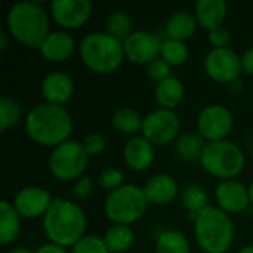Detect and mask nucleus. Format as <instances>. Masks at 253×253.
<instances>
[{
    "label": "nucleus",
    "instance_id": "nucleus-20",
    "mask_svg": "<svg viewBox=\"0 0 253 253\" xmlns=\"http://www.w3.org/2000/svg\"><path fill=\"white\" fill-rule=\"evenodd\" d=\"M197 24L206 30L221 27L227 16V3L224 0H199L194 6Z\"/></svg>",
    "mask_w": 253,
    "mask_h": 253
},
{
    "label": "nucleus",
    "instance_id": "nucleus-31",
    "mask_svg": "<svg viewBox=\"0 0 253 253\" xmlns=\"http://www.w3.org/2000/svg\"><path fill=\"white\" fill-rule=\"evenodd\" d=\"M19 119H21L19 104L10 96H3L0 99V130L13 127L19 122Z\"/></svg>",
    "mask_w": 253,
    "mask_h": 253
},
{
    "label": "nucleus",
    "instance_id": "nucleus-8",
    "mask_svg": "<svg viewBox=\"0 0 253 253\" xmlns=\"http://www.w3.org/2000/svg\"><path fill=\"white\" fill-rule=\"evenodd\" d=\"M89 156L83 148L82 142L65 141L55 147L49 157V169L59 181H71L84 172Z\"/></svg>",
    "mask_w": 253,
    "mask_h": 253
},
{
    "label": "nucleus",
    "instance_id": "nucleus-22",
    "mask_svg": "<svg viewBox=\"0 0 253 253\" xmlns=\"http://www.w3.org/2000/svg\"><path fill=\"white\" fill-rule=\"evenodd\" d=\"M185 93L184 84L179 79L169 77L156 86V101L162 108L173 110L182 101Z\"/></svg>",
    "mask_w": 253,
    "mask_h": 253
},
{
    "label": "nucleus",
    "instance_id": "nucleus-18",
    "mask_svg": "<svg viewBox=\"0 0 253 253\" xmlns=\"http://www.w3.org/2000/svg\"><path fill=\"white\" fill-rule=\"evenodd\" d=\"M74 39L65 31H52L40 44V53L44 59L52 62H61L71 56L74 52Z\"/></svg>",
    "mask_w": 253,
    "mask_h": 253
},
{
    "label": "nucleus",
    "instance_id": "nucleus-41",
    "mask_svg": "<svg viewBox=\"0 0 253 253\" xmlns=\"http://www.w3.org/2000/svg\"><path fill=\"white\" fill-rule=\"evenodd\" d=\"M9 253H33L30 249H27V248H15V249H12Z\"/></svg>",
    "mask_w": 253,
    "mask_h": 253
},
{
    "label": "nucleus",
    "instance_id": "nucleus-4",
    "mask_svg": "<svg viewBox=\"0 0 253 253\" xmlns=\"http://www.w3.org/2000/svg\"><path fill=\"white\" fill-rule=\"evenodd\" d=\"M194 234L206 253H225L234 240V225L227 212L206 206L194 218Z\"/></svg>",
    "mask_w": 253,
    "mask_h": 253
},
{
    "label": "nucleus",
    "instance_id": "nucleus-16",
    "mask_svg": "<svg viewBox=\"0 0 253 253\" xmlns=\"http://www.w3.org/2000/svg\"><path fill=\"white\" fill-rule=\"evenodd\" d=\"M74 92V83L71 77L62 71L49 73L42 82V95L49 104L62 105Z\"/></svg>",
    "mask_w": 253,
    "mask_h": 253
},
{
    "label": "nucleus",
    "instance_id": "nucleus-34",
    "mask_svg": "<svg viewBox=\"0 0 253 253\" xmlns=\"http://www.w3.org/2000/svg\"><path fill=\"white\" fill-rule=\"evenodd\" d=\"M123 182V173L119 169H107L98 176V185L104 190L114 191L122 187Z\"/></svg>",
    "mask_w": 253,
    "mask_h": 253
},
{
    "label": "nucleus",
    "instance_id": "nucleus-11",
    "mask_svg": "<svg viewBox=\"0 0 253 253\" xmlns=\"http://www.w3.org/2000/svg\"><path fill=\"white\" fill-rule=\"evenodd\" d=\"M205 70L212 80L218 83H230L236 82L242 73V61L230 47L212 49L205 58Z\"/></svg>",
    "mask_w": 253,
    "mask_h": 253
},
{
    "label": "nucleus",
    "instance_id": "nucleus-21",
    "mask_svg": "<svg viewBox=\"0 0 253 253\" xmlns=\"http://www.w3.org/2000/svg\"><path fill=\"white\" fill-rule=\"evenodd\" d=\"M21 215L15 209L13 203L3 200L0 203V243H12L21 230Z\"/></svg>",
    "mask_w": 253,
    "mask_h": 253
},
{
    "label": "nucleus",
    "instance_id": "nucleus-5",
    "mask_svg": "<svg viewBox=\"0 0 253 253\" xmlns=\"http://www.w3.org/2000/svg\"><path fill=\"white\" fill-rule=\"evenodd\" d=\"M80 56L92 71L108 74L123 61V43L105 31L89 33L80 43Z\"/></svg>",
    "mask_w": 253,
    "mask_h": 253
},
{
    "label": "nucleus",
    "instance_id": "nucleus-23",
    "mask_svg": "<svg viewBox=\"0 0 253 253\" xmlns=\"http://www.w3.org/2000/svg\"><path fill=\"white\" fill-rule=\"evenodd\" d=\"M196 25H197L196 16H193L190 12L181 10V12L173 13L169 18V21L166 24V33H168L169 39L184 42L194 34Z\"/></svg>",
    "mask_w": 253,
    "mask_h": 253
},
{
    "label": "nucleus",
    "instance_id": "nucleus-3",
    "mask_svg": "<svg viewBox=\"0 0 253 253\" xmlns=\"http://www.w3.org/2000/svg\"><path fill=\"white\" fill-rule=\"evenodd\" d=\"M13 39L30 47H40L49 36V18L44 9L34 1L15 3L6 18Z\"/></svg>",
    "mask_w": 253,
    "mask_h": 253
},
{
    "label": "nucleus",
    "instance_id": "nucleus-35",
    "mask_svg": "<svg viewBox=\"0 0 253 253\" xmlns=\"http://www.w3.org/2000/svg\"><path fill=\"white\" fill-rule=\"evenodd\" d=\"M83 148L87 153V156H99L105 150V139L99 133H89L83 139Z\"/></svg>",
    "mask_w": 253,
    "mask_h": 253
},
{
    "label": "nucleus",
    "instance_id": "nucleus-10",
    "mask_svg": "<svg viewBox=\"0 0 253 253\" xmlns=\"http://www.w3.org/2000/svg\"><path fill=\"white\" fill-rule=\"evenodd\" d=\"M234 125L233 114L228 108L219 104L208 105L197 119V130L203 139L209 142L224 141L230 135Z\"/></svg>",
    "mask_w": 253,
    "mask_h": 253
},
{
    "label": "nucleus",
    "instance_id": "nucleus-29",
    "mask_svg": "<svg viewBox=\"0 0 253 253\" xmlns=\"http://www.w3.org/2000/svg\"><path fill=\"white\" fill-rule=\"evenodd\" d=\"M182 205L187 209L188 215H191V218L194 219L196 215L205 209L209 202V196L206 193V190L202 185H188L184 191H182Z\"/></svg>",
    "mask_w": 253,
    "mask_h": 253
},
{
    "label": "nucleus",
    "instance_id": "nucleus-26",
    "mask_svg": "<svg viewBox=\"0 0 253 253\" xmlns=\"http://www.w3.org/2000/svg\"><path fill=\"white\" fill-rule=\"evenodd\" d=\"M111 122H113V126L119 132L127 133V135L142 130V125H144V119L141 117V114L136 110L129 108V107H123L114 111Z\"/></svg>",
    "mask_w": 253,
    "mask_h": 253
},
{
    "label": "nucleus",
    "instance_id": "nucleus-19",
    "mask_svg": "<svg viewBox=\"0 0 253 253\" xmlns=\"http://www.w3.org/2000/svg\"><path fill=\"white\" fill-rule=\"evenodd\" d=\"M144 194L148 203L153 205H168L170 203L178 194V184L176 181L166 173L154 175L145 185Z\"/></svg>",
    "mask_w": 253,
    "mask_h": 253
},
{
    "label": "nucleus",
    "instance_id": "nucleus-12",
    "mask_svg": "<svg viewBox=\"0 0 253 253\" xmlns=\"http://www.w3.org/2000/svg\"><path fill=\"white\" fill-rule=\"evenodd\" d=\"M160 49V40L150 31H133L123 42L125 56L135 64H151L157 59Z\"/></svg>",
    "mask_w": 253,
    "mask_h": 253
},
{
    "label": "nucleus",
    "instance_id": "nucleus-24",
    "mask_svg": "<svg viewBox=\"0 0 253 253\" xmlns=\"http://www.w3.org/2000/svg\"><path fill=\"white\" fill-rule=\"evenodd\" d=\"M206 144L205 139L197 133H184L175 142V150L179 159L184 162H200Z\"/></svg>",
    "mask_w": 253,
    "mask_h": 253
},
{
    "label": "nucleus",
    "instance_id": "nucleus-13",
    "mask_svg": "<svg viewBox=\"0 0 253 253\" xmlns=\"http://www.w3.org/2000/svg\"><path fill=\"white\" fill-rule=\"evenodd\" d=\"M92 4L89 0H53L50 13L53 19L65 28H79L90 16Z\"/></svg>",
    "mask_w": 253,
    "mask_h": 253
},
{
    "label": "nucleus",
    "instance_id": "nucleus-37",
    "mask_svg": "<svg viewBox=\"0 0 253 253\" xmlns=\"http://www.w3.org/2000/svg\"><path fill=\"white\" fill-rule=\"evenodd\" d=\"M92 190H93V182H92V179L87 178V176H83V178H80V179L76 182V185H74V196H76L77 199H86V197L92 193Z\"/></svg>",
    "mask_w": 253,
    "mask_h": 253
},
{
    "label": "nucleus",
    "instance_id": "nucleus-43",
    "mask_svg": "<svg viewBox=\"0 0 253 253\" xmlns=\"http://www.w3.org/2000/svg\"><path fill=\"white\" fill-rule=\"evenodd\" d=\"M249 197H251V203L253 205V181L252 184L249 185Z\"/></svg>",
    "mask_w": 253,
    "mask_h": 253
},
{
    "label": "nucleus",
    "instance_id": "nucleus-28",
    "mask_svg": "<svg viewBox=\"0 0 253 253\" xmlns=\"http://www.w3.org/2000/svg\"><path fill=\"white\" fill-rule=\"evenodd\" d=\"M133 21L126 12H113L105 19V33L122 43L133 33Z\"/></svg>",
    "mask_w": 253,
    "mask_h": 253
},
{
    "label": "nucleus",
    "instance_id": "nucleus-9",
    "mask_svg": "<svg viewBox=\"0 0 253 253\" xmlns=\"http://www.w3.org/2000/svg\"><path fill=\"white\" fill-rule=\"evenodd\" d=\"M179 127L181 122L173 110L159 108L144 117L142 136L153 145H165L178 136Z\"/></svg>",
    "mask_w": 253,
    "mask_h": 253
},
{
    "label": "nucleus",
    "instance_id": "nucleus-7",
    "mask_svg": "<svg viewBox=\"0 0 253 253\" xmlns=\"http://www.w3.org/2000/svg\"><path fill=\"white\" fill-rule=\"evenodd\" d=\"M200 163L211 175L227 181L237 176L243 170L246 159L237 144L224 139L208 142Z\"/></svg>",
    "mask_w": 253,
    "mask_h": 253
},
{
    "label": "nucleus",
    "instance_id": "nucleus-1",
    "mask_svg": "<svg viewBox=\"0 0 253 253\" xmlns=\"http://www.w3.org/2000/svg\"><path fill=\"white\" fill-rule=\"evenodd\" d=\"M25 130L36 144L58 147L68 141L73 130V120L61 105L44 102L30 110L25 119Z\"/></svg>",
    "mask_w": 253,
    "mask_h": 253
},
{
    "label": "nucleus",
    "instance_id": "nucleus-15",
    "mask_svg": "<svg viewBox=\"0 0 253 253\" xmlns=\"http://www.w3.org/2000/svg\"><path fill=\"white\" fill-rule=\"evenodd\" d=\"M215 199L219 209L227 213H240L246 211L251 203L249 190L242 182L234 179L222 181L215 191Z\"/></svg>",
    "mask_w": 253,
    "mask_h": 253
},
{
    "label": "nucleus",
    "instance_id": "nucleus-38",
    "mask_svg": "<svg viewBox=\"0 0 253 253\" xmlns=\"http://www.w3.org/2000/svg\"><path fill=\"white\" fill-rule=\"evenodd\" d=\"M240 61H242V71H245L249 76H253V47L248 49L240 56Z\"/></svg>",
    "mask_w": 253,
    "mask_h": 253
},
{
    "label": "nucleus",
    "instance_id": "nucleus-30",
    "mask_svg": "<svg viewBox=\"0 0 253 253\" xmlns=\"http://www.w3.org/2000/svg\"><path fill=\"white\" fill-rule=\"evenodd\" d=\"M160 55L169 65H181L188 59V47L184 42L168 39L162 42Z\"/></svg>",
    "mask_w": 253,
    "mask_h": 253
},
{
    "label": "nucleus",
    "instance_id": "nucleus-33",
    "mask_svg": "<svg viewBox=\"0 0 253 253\" xmlns=\"http://www.w3.org/2000/svg\"><path fill=\"white\" fill-rule=\"evenodd\" d=\"M147 73H148L150 79H151L153 82H157V83H160V82H163V80L172 77V76H170V73H172L170 65H169L163 58H157V59H154L151 64H148Z\"/></svg>",
    "mask_w": 253,
    "mask_h": 253
},
{
    "label": "nucleus",
    "instance_id": "nucleus-36",
    "mask_svg": "<svg viewBox=\"0 0 253 253\" xmlns=\"http://www.w3.org/2000/svg\"><path fill=\"white\" fill-rule=\"evenodd\" d=\"M230 39H231L230 31L222 25L209 31V42L215 46V49L227 47L228 43H230Z\"/></svg>",
    "mask_w": 253,
    "mask_h": 253
},
{
    "label": "nucleus",
    "instance_id": "nucleus-32",
    "mask_svg": "<svg viewBox=\"0 0 253 253\" xmlns=\"http://www.w3.org/2000/svg\"><path fill=\"white\" fill-rule=\"evenodd\" d=\"M71 253H110V251L107 249L102 237L84 236L73 246Z\"/></svg>",
    "mask_w": 253,
    "mask_h": 253
},
{
    "label": "nucleus",
    "instance_id": "nucleus-6",
    "mask_svg": "<svg viewBox=\"0 0 253 253\" xmlns=\"http://www.w3.org/2000/svg\"><path fill=\"white\" fill-rule=\"evenodd\" d=\"M147 199L144 190L138 185L127 184L110 191L105 199L104 211L110 221L120 225H129L141 219L147 211Z\"/></svg>",
    "mask_w": 253,
    "mask_h": 253
},
{
    "label": "nucleus",
    "instance_id": "nucleus-14",
    "mask_svg": "<svg viewBox=\"0 0 253 253\" xmlns=\"http://www.w3.org/2000/svg\"><path fill=\"white\" fill-rule=\"evenodd\" d=\"M52 202L49 191L40 187H25L15 196L13 206L24 218H37L42 215L44 216Z\"/></svg>",
    "mask_w": 253,
    "mask_h": 253
},
{
    "label": "nucleus",
    "instance_id": "nucleus-39",
    "mask_svg": "<svg viewBox=\"0 0 253 253\" xmlns=\"http://www.w3.org/2000/svg\"><path fill=\"white\" fill-rule=\"evenodd\" d=\"M36 253H68V251L59 245H55V243H47V245H43L40 246Z\"/></svg>",
    "mask_w": 253,
    "mask_h": 253
},
{
    "label": "nucleus",
    "instance_id": "nucleus-27",
    "mask_svg": "<svg viewBox=\"0 0 253 253\" xmlns=\"http://www.w3.org/2000/svg\"><path fill=\"white\" fill-rule=\"evenodd\" d=\"M157 253H190V243L187 237L178 230L163 231L156 242Z\"/></svg>",
    "mask_w": 253,
    "mask_h": 253
},
{
    "label": "nucleus",
    "instance_id": "nucleus-40",
    "mask_svg": "<svg viewBox=\"0 0 253 253\" xmlns=\"http://www.w3.org/2000/svg\"><path fill=\"white\" fill-rule=\"evenodd\" d=\"M6 44H7L6 33L4 31H0V50H4L6 49Z\"/></svg>",
    "mask_w": 253,
    "mask_h": 253
},
{
    "label": "nucleus",
    "instance_id": "nucleus-25",
    "mask_svg": "<svg viewBox=\"0 0 253 253\" xmlns=\"http://www.w3.org/2000/svg\"><path fill=\"white\" fill-rule=\"evenodd\" d=\"M104 243L110 253H123L133 245V231L129 225L114 224L104 234Z\"/></svg>",
    "mask_w": 253,
    "mask_h": 253
},
{
    "label": "nucleus",
    "instance_id": "nucleus-42",
    "mask_svg": "<svg viewBox=\"0 0 253 253\" xmlns=\"http://www.w3.org/2000/svg\"><path fill=\"white\" fill-rule=\"evenodd\" d=\"M239 253H253V246H246V248H243Z\"/></svg>",
    "mask_w": 253,
    "mask_h": 253
},
{
    "label": "nucleus",
    "instance_id": "nucleus-2",
    "mask_svg": "<svg viewBox=\"0 0 253 253\" xmlns=\"http://www.w3.org/2000/svg\"><path fill=\"white\" fill-rule=\"evenodd\" d=\"M43 230L52 243L62 248L74 246L84 237L86 215L77 203L55 199L43 216Z\"/></svg>",
    "mask_w": 253,
    "mask_h": 253
},
{
    "label": "nucleus",
    "instance_id": "nucleus-17",
    "mask_svg": "<svg viewBox=\"0 0 253 253\" xmlns=\"http://www.w3.org/2000/svg\"><path fill=\"white\" fill-rule=\"evenodd\" d=\"M123 157L130 169L145 170L154 162V145L144 136H133L126 142Z\"/></svg>",
    "mask_w": 253,
    "mask_h": 253
}]
</instances>
